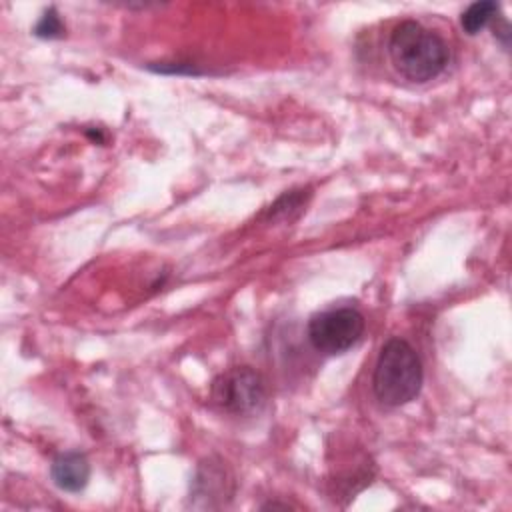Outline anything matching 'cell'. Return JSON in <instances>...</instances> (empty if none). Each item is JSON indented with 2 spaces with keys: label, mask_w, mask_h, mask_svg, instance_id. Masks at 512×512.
Returning a JSON list of instances; mask_svg holds the SVG:
<instances>
[{
  "label": "cell",
  "mask_w": 512,
  "mask_h": 512,
  "mask_svg": "<svg viewBox=\"0 0 512 512\" xmlns=\"http://www.w3.org/2000/svg\"><path fill=\"white\" fill-rule=\"evenodd\" d=\"M388 56L400 76L422 84L444 72L450 50L434 30L416 20H402L390 32Z\"/></svg>",
  "instance_id": "6da1fadb"
},
{
  "label": "cell",
  "mask_w": 512,
  "mask_h": 512,
  "mask_svg": "<svg viewBox=\"0 0 512 512\" xmlns=\"http://www.w3.org/2000/svg\"><path fill=\"white\" fill-rule=\"evenodd\" d=\"M424 370L418 352L404 338H390L380 348L372 390L384 406H404L412 402L422 390Z\"/></svg>",
  "instance_id": "7a4b0ae2"
},
{
  "label": "cell",
  "mask_w": 512,
  "mask_h": 512,
  "mask_svg": "<svg viewBox=\"0 0 512 512\" xmlns=\"http://www.w3.org/2000/svg\"><path fill=\"white\" fill-rule=\"evenodd\" d=\"M268 398V388L260 372L250 366H234L218 374L210 384V400L220 410L234 416L258 414Z\"/></svg>",
  "instance_id": "3957f363"
},
{
  "label": "cell",
  "mask_w": 512,
  "mask_h": 512,
  "mask_svg": "<svg viewBox=\"0 0 512 512\" xmlns=\"http://www.w3.org/2000/svg\"><path fill=\"white\" fill-rule=\"evenodd\" d=\"M364 328L366 320L356 308H330L310 316L308 340L318 352L338 356L348 352L362 338Z\"/></svg>",
  "instance_id": "277c9868"
},
{
  "label": "cell",
  "mask_w": 512,
  "mask_h": 512,
  "mask_svg": "<svg viewBox=\"0 0 512 512\" xmlns=\"http://www.w3.org/2000/svg\"><path fill=\"white\" fill-rule=\"evenodd\" d=\"M234 494V480L220 458H206L198 464L190 486L192 506L216 508L226 504Z\"/></svg>",
  "instance_id": "5b68a950"
},
{
  "label": "cell",
  "mask_w": 512,
  "mask_h": 512,
  "mask_svg": "<svg viewBox=\"0 0 512 512\" xmlns=\"http://www.w3.org/2000/svg\"><path fill=\"white\" fill-rule=\"evenodd\" d=\"M52 482L64 492H80L90 480V462L82 452H62L50 464Z\"/></svg>",
  "instance_id": "8992f818"
},
{
  "label": "cell",
  "mask_w": 512,
  "mask_h": 512,
  "mask_svg": "<svg viewBox=\"0 0 512 512\" xmlns=\"http://www.w3.org/2000/svg\"><path fill=\"white\" fill-rule=\"evenodd\" d=\"M498 16H500V4H496L492 0H480V2L470 4L462 12L460 26L466 34L474 36V34L482 32L486 26H490Z\"/></svg>",
  "instance_id": "52a82bcc"
},
{
  "label": "cell",
  "mask_w": 512,
  "mask_h": 512,
  "mask_svg": "<svg viewBox=\"0 0 512 512\" xmlns=\"http://www.w3.org/2000/svg\"><path fill=\"white\" fill-rule=\"evenodd\" d=\"M64 22L60 18V14L56 12L54 6L46 8L42 12V16L38 18L36 26H34V36L38 38H44V40H54V38H62L64 36Z\"/></svg>",
  "instance_id": "ba28073f"
},
{
  "label": "cell",
  "mask_w": 512,
  "mask_h": 512,
  "mask_svg": "<svg viewBox=\"0 0 512 512\" xmlns=\"http://www.w3.org/2000/svg\"><path fill=\"white\" fill-rule=\"evenodd\" d=\"M302 206H304V194H302V190H290V192H286L284 196H280L272 206H270V216L272 218H278V216H282V218H290V214L292 212H300L302 210Z\"/></svg>",
  "instance_id": "9c48e42d"
}]
</instances>
